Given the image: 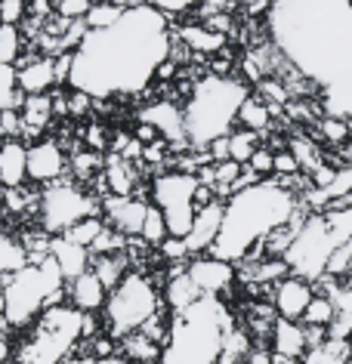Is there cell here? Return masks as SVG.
<instances>
[{"instance_id": "6da1fadb", "label": "cell", "mask_w": 352, "mask_h": 364, "mask_svg": "<svg viewBox=\"0 0 352 364\" xmlns=\"http://www.w3.org/2000/svg\"><path fill=\"white\" fill-rule=\"evenodd\" d=\"M266 28L282 59L315 87L324 114L352 124V0H272Z\"/></svg>"}, {"instance_id": "7a4b0ae2", "label": "cell", "mask_w": 352, "mask_h": 364, "mask_svg": "<svg viewBox=\"0 0 352 364\" xmlns=\"http://www.w3.org/2000/svg\"><path fill=\"white\" fill-rule=\"evenodd\" d=\"M174 59L170 16L146 4H130L105 28H87L71 50L68 84L90 99L139 96Z\"/></svg>"}, {"instance_id": "3957f363", "label": "cell", "mask_w": 352, "mask_h": 364, "mask_svg": "<svg viewBox=\"0 0 352 364\" xmlns=\"http://www.w3.org/2000/svg\"><path fill=\"white\" fill-rule=\"evenodd\" d=\"M297 213H300V198L278 179H260L247 188H238L225 198L223 225L210 257L235 266L254 259V253H263L269 235L287 225Z\"/></svg>"}, {"instance_id": "277c9868", "label": "cell", "mask_w": 352, "mask_h": 364, "mask_svg": "<svg viewBox=\"0 0 352 364\" xmlns=\"http://www.w3.org/2000/svg\"><path fill=\"white\" fill-rule=\"evenodd\" d=\"M235 327L223 296H201L174 312L158 364H223L225 333Z\"/></svg>"}, {"instance_id": "5b68a950", "label": "cell", "mask_w": 352, "mask_h": 364, "mask_svg": "<svg viewBox=\"0 0 352 364\" xmlns=\"http://www.w3.org/2000/svg\"><path fill=\"white\" fill-rule=\"evenodd\" d=\"M247 96L250 87L232 75H204L201 80H195L183 105L188 149H207L216 139L229 136L238 124V112Z\"/></svg>"}, {"instance_id": "8992f818", "label": "cell", "mask_w": 352, "mask_h": 364, "mask_svg": "<svg viewBox=\"0 0 352 364\" xmlns=\"http://www.w3.org/2000/svg\"><path fill=\"white\" fill-rule=\"evenodd\" d=\"M62 299H65V278L50 253L41 259H28L22 269L0 281V315L13 331H28L50 306Z\"/></svg>"}, {"instance_id": "52a82bcc", "label": "cell", "mask_w": 352, "mask_h": 364, "mask_svg": "<svg viewBox=\"0 0 352 364\" xmlns=\"http://www.w3.org/2000/svg\"><path fill=\"white\" fill-rule=\"evenodd\" d=\"M96 331L93 312H80L71 303H56L25 331L16 349V364H62L78 343L90 340Z\"/></svg>"}, {"instance_id": "ba28073f", "label": "cell", "mask_w": 352, "mask_h": 364, "mask_svg": "<svg viewBox=\"0 0 352 364\" xmlns=\"http://www.w3.org/2000/svg\"><path fill=\"white\" fill-rule=\"evenodd\" d=\"M161 303H164V296L158 294L155 281L142 272H127L108 290L102 321L114 340H124V336L142 331L149 321H155L161 315Z\"/></svg>"}, {"instance_id": "9c48e42d", "label": "cell", "mask_w": 352, "mask_h": 364, "mask_svg": "<svg viewBox=\"0 0 352 364\" xmlns=\"http://www.w3.org/2000/svg\"><path fill=\"white\" fill-rule=\"evenodd\" d=\"M337 250H340V241L334 238L328 216L309 213L300 229H297L284 259H287V266H291V275H300L306 281H312V284H319V281L328 275L331 257Z\"/></svg>"}, {"instance_id": "30bf717a", "label": "cell", "mask_w": 352, "mask_h": 364, "mask_svg": "<svg viewBox=\"0 0 352 364\" xmlns=\"http://www.w3.org/2000/svg\"><path fill=\"white\" fill-rule=\"evenodd\" d=\"M198 188L201 179L192 170H167L151 182V204L164 213L167 232L174 238H186L198 213Z\"/></svg>"}, {"instance_id": "8fae6325", "label": "cell", "mask_w": 352, "mask_h": 364, "mask_svg": "<svg viewBox=\"0 0 352 364\" xmlns=\"http://www.w3.org/2000/svg\"><path fill=\"white\" fill-rule=\"evenodd\" d=\"M99 213H102L99 201L75 182H50L38 198V220L47 235H65L71 225Z\"/></svg>"}, {"instance_id": "7c38bea8", "label": "cell", "mask_w": 352, "mask_h": 364, "mask_svg": "<svg viewBox=\"0 0 352 364\" xmlns=\"http://www.w3.org/2000/svg\"><path fill=\"white\" fill-rule=\"evenodd\" d=\"M186 272L188 278L195 281V287L201 290L204 296H223L229 294L232 284H235V262H225L220 257H210V253H204V257H192L186 262Z\"/></svg>"}, {"instance_id": "4fadbf2b", "label": "cell", "mask_w": 352, "mask_h": 364, "mask_svg": "<svg viewBox=\"0 0 352 364\" xmlns=\"http://www.w3.org/2000/svg\"><path fill=\"white\" fill-rule=\"evenodd\" d=\"M223 207H225L223 198H213V201H207L204 207H198L192 229H188V235L183 238L188 259L210 253V247L216 244V235H220V225H223Z\"/></svg>"}, {"instance_id": "5bb4252c", "label": "cell", "mask_w": 352, "mask_h": 364, "mask_svg": "<svg viewBox=\"0 0 352 364\" xmlns=\"http://www.w3.org/2000/svg\"><path fill=\"white\" fill-rule=\"evenodd\" d=\"M146 213H149V201L133 198V195H112L102 201V220L114 232L127 235V238H139Z\"/></svg>"}, {"instance_id": "9a60e30c", "label": "cell", "mask_w": 352, "mask_h": 364, "mask_svg": "<svg viewBox=\"0 0 352 364\" xmlns=\"http://www.w3.org/2000/svg\"><path fill=\"white\" fill-rule=\"evenodd\" d=\"M312 281H306L300 275H284L278 284H272V309L278 318H291V321H300L303 312L309 309L312 296H315Z\"/></svg>"}, {"instance_id": "2e32d148", "label": "cell", "mask_w": 352, "mask_h": 364, "mask_svg": "<svg viewBox=\"0 0 352 364\" xmlns=\"http://www.w3.org/2000/svg\"><path fill=\"white\" fill-rule=\"evenodd\" d=\"M65 173V151L56 139H38L28 145V179L38 186L59 182Z\"/></svg>"}, {"instance_id": "e0dca14e", "label": "cell", "mask_w": 352, "mask_h": 364, "mask_svg": "<svg viewBox=\"0 0 352 364\" xmlns=\"http://www.w3.org/2000/svg\"><path fill=\"white\" fill-rule=\"evenodd\" d=\"M142 124H151V127L158 130V136H164L167 142H174V145H188V142H186L183 105L170 102V99L151 102L146 112H142Z\"/></svg>"}, {"instance_id": "ac0fdd59", "label": "cell", "mask_w": 352, "mask_h": 364, "mask_svg": "<svg viewBox=\"0 0 352 364\" xmlns=\"http://www.w3.org/2000/svg\"><path fill=\"white\" fill-rule=\"evenodd\" d=\"M50 257L56 259V266L62 272V278H65V284H68V281H75L78 275H84V272L93 266V253H90V247L65 238V235H53Z\"/></svg>"}, {"instance_id": "d6986e66", "label": "cell", "mask_w": 352, "mask_h": 364, "mask_svg": "<svg viewBox=\"0 0 352 364\" xmlns=\"http://www.w3.org/2000/svg\"><path fill=\"white\" fill-rule=\"evenodd\" d=\"M65 294H68V303L75 309L96 315V312H102V306L108 299V287L102 284V278H99L93 269H87L84 275H78L75 281H68Z\"/></svg>"}, {"instance_id": "ffe728a7", "label": "cell", "mask_w": 352, "mask_h": 364, "mask_svg": "<svg viewBox=\"0 0 352 364\" xmlns=\"http://www.w3.org/2000/svg\"><path fill=\"white\" fill-rule=\"evenodd\" d=\"M0 182L4 188H22L28 182V145L22 139L0 142Z\"/></svg>"}, {"instance_id": "44dd1931", "label": "cell", "mask_w": 352, "mask_h": 364, "mask_svg": "<svg viewBox=\"0 0 352 364\" xmlns=\"http://www.w3.org/2000/svg\"><path fill=\"white\" fill-rule=\"evenodd\" d=\"M269 349L282 358H303L309 352L306 346V327L303 321H291V318H275L272 333H269Z\"/></svg>"}, {"instance_id": "7402d4cb", "label": "cell", "mask_w": 352, "mask_h": 364, "mask_svg": "<svg viewBox=\"0 0 352 364\" xmlns=\"http://www.w3.org/2000/svg\"><path fill=\"white\" fill-rule=\"evenodd\" d=\"M16 71H19V87L25 96H41L56 87V59H28Z\"/></svg>"}, {"instance_id": "603a6c76", "label": "cell", "mask_w": 352, "mask_h": 364, "mask_svg": "<svg viewBox=\"0 0 352 364\" xmlns=\"http://www.w3.org/2000/svg\"><path fill=\"white\" fill-rule=\"evenodd\" d=\"M176 38L183 41L186 50L192 53H204V56H216V53L225 50V34L207 28L204 22H192V25H183L176 31Z\"/></svg>"}, {"instance_id": "cb8c5ba5", "label": "cell", "mask_w": 352, "mask_h": 364, "mask_svg": "<svg viewBox=\"0 0 352 364\" xmlns=\"http://www.w3.org/2000/svg\"><path fill=\"white\" fill-rule=\"evenodd\" d=\"M201 296H204V294L195 287V281L188 278L186 266H183V269H176L174 275H170L167 287H164V303L170 306V312H183V309H188L192 303H198Z\"/></svg>"}, {"instance_id": "d4e9b609", "label": "cell", "mask_w": 352, "mask_h": 364, "mask_svg": "<svg viewBox=\"0 0 352 364\" xmlns=\"http://www.w3.org/2000/svg\"><path fill=\"white\" fill-rule=\"evenodd\" d=\"M22 114V133H41L53 117V99L47 93L41 96H25V102L19 108Z\"/></svg>"}, {"instance_id": "484cf974", "label": "cell", "mask_w": 352, "mask_h": 364, "mask_svg": "<svg viewBox=\"0 0 352 364\" xmlns=\"http://www.w3.org/2000/svg\"><path fill=\"white\" fill-rule=\"evenodd\" d=\"M238 127L254 130V133H266L269 127H272V108L266 105V99L250 93L245 99V105H241V112H238Z\"/></svg>"}, {"instance_id": "4316f807", "label": "cell", "mask_w": 352, "mask_h": 364, "mask_svg": "<svg viewBox=\"0 0 352 364\" xmlns=\"http://www.w3.org/2000/svg\"><path fill=\"white\" fill-rule=\"evenodd\" d=\"M124 355H127L130 361H139V364H158L161 358V343L158 340H151L149 333H130V336H124Z\"/></svg>"}, {"instance_id": "83f0119b", "label": "cell", "mask_w": 352, "mask_h": 364, "mask_svg": "<svg viewBox=\"0 0 352 364\" xmlns=\"http://www.w3.org/2000/svg\"><path fill=\"white\" fill-rule=\"evenodd\" d=\"M105 182L112 195H133V170L124 154H112L105 164Z\"/></svg>"}, {"instance_id": "f1b7e54d", "label": "cell", "mask_w": 352, "mask_h": 364, "mask_svg": "<svg viewBox=\"0 0 352 364\" xmlns=\"http://www.w3.org/2000/svg\"><path fill=\"white\" fill-rule=\"evenodd\" d=\"M28 262V250H25L22 241H16L13 235L0 232V281L6 275H13L16 269H22Z\"/></svg>"}, {"instance_id": "f546056e", "label": "cell", "mask_w": 352, "mask_h": 364, "mask_svg": "<svg viewBox=\"0 0 352 364\" xmlns=\"http://www.w3.org/2000/svg\"><path fill=\"white\" fill-rule=\"evenodd\" d=\"M25 93L19 87V71L16 65H4L0 62V112H10V108H22Z\"/></svg>"}, {"instance_id": "4dcf8cb0", "label": "cell", "mask_w": 352, "mask_h": 364, "mask_svg": "<svg viewBox=\"0 0 352 364\" xmlns=\"http://www.w3.org/2000/svg\"><path fill=\"white\" fill-rule=\"evenodd\" d=\"M260 136H263V133L245 130V127H235V130L229 133V158L238 161V164H247L250 158H254V151L263 145Z\"/></svg>"}, {"instance_id": "1f68e13d", "label": "cell", "mask_w": 352, "mask_h": 364, "mask_svg": "<svg viewBox=\"0 0 352 364\" xmlns=\"http://www.w3.org/2000/svg\"><path fill=\"white\" fill-rule=\"evenodd\" d=\"M334 318H337V306H334V299H331L328 294H319V290H315L312 303H309V309L303 312L300 321L309 324V327H328V331H331Z\"/></svg>"}, {"instance_id": "d6a6232c", "label": "cell", "mask_w": 352, "mask_h": 364, "mask_svg": "<svg viewBox=\"0 0 352 364\" xmlns=\"http://www.w3.org/2000/svg\"><path fill=\"white\" fill-rule=\"evenodd\" d=\"M349 340H328L319 349H309L300 358V364H346Z\"/></svg>"}, {"instance_id": "836d02e7", "label": "cell", "mask_w": 352, "mask_h": 364, "mask_svg": "<svg viewBox=\"0 0 352 364\" xmlns=\"http://www.w3.org/2000/svg\"><path fill=\"white\" fill-rule=\"evenodd\" d=\"M124 10H127V4H117V0H93V6H90L84 25L87 28H105V25L121 19Z\"/></svg>"}, {"instance_id": "e575fe53", "label": "cell", "mask_w": 352, "mask_h": 364, "mask_svg": "<svg viewBox=\"0 0 352 364\" xmlns=\"http://www.w3.org/2000/svg\"><path fill=\"white\" fill-rule=\"evenodd\" d=\"M90 269H93L96 275L102 278V284H105L108 290H112L117 281L127 275V272H124V257H121V253H105V257H96Z\"/></svg>"}, {"instance_id": "d590c367", "label": "cell", "mask_w": 352, "mask_h": 364, "mask_svg": "<svg viewBox=\"0 0 352 364\" xmlns=\"http://www.w3.org/2000/svg\"><path fill=\"white\" fill-rule=\"evenodd\" d=\"M19 56H22L19 25H4L0 22V62H4V65H16V59Z\"/></svg>"}, {"instance_id": "8d00e7d4", "label": "cell", "mask_w": 352, "mask_h": 364, "mask_svg": "<svg viewBox=\"0 0 352 364\" xmlns=\"http://www.w3.org/2000/svg\"><path fill=\"white\" fill-rule=\"evenodd\" d=\"M167 235H170V232H167L164 213H161L155 204H149V213H146V223H142V232H139V238L146 241V244H155V247H161Z\"/></svg>"}, {"instance_id": "74e56055", "label": "cell", "mask_w": 352, "mask_h": 364, "mask_svg": "<svg viewBox=\"0 0 352 364\" xmlns=\"http://www.w3.org/2000/svg\"><path fill=\"white\" fill-rule=\"evenodd\" d=\"M102 229H105V220L102 216H87V220H80L78 225H71V229L65 232V238H71V241H78V244H84V247H90L99 235H102Z\"/></svg>"}, {"instance_id": "f35d334b", "label": "cell", "mask_w": 352, "mask_h": 364, "mask_svg": "<svg viewBox=\"0 0 352 364\" xmlns=\"http://www.w3.org/2000/svg\"><path fill=\"white\" fill-rule=\"evenodd\" d=\"M319 133H321V139H324V142L343 145V142L349 139V133H352V124H349V121H343V117L324 114L321 121H319Z\"/></svg>"}, {"instance_id": "ab89813d", "label": "cell", "mask_w": 352, "mask_h": 364, "mask_svg": "<svg viewBox=\"0 0 352 364\" xmlns=\"http://www.w3.org/2000/svg\"><path fill=\"white\" fill-rule=\"evenodd\" d=\"M287 149L294 151V158L300 161V167H306V173H312L321 164V154L315 149V142H309V139H291Z\"/></svg>"}, {"instance_id": "60d3db41", "label": "cell", "mask_w": 352, "mask_h": 364, "mask_svg": "<svg viewBox=\"0 0 352 364\" xmlns=\"http://www.w3.org/2000/svg\"><path fill=\"white\" fill-rule=\"evenodd\" d=\"M247 167L254 170L260 179H272L275 176V151L269 149V145H260L254 151V158L247 161Z\"/></svg>"}, {"instance_id": "b9f144b4", "label": "cell", "mask_w": 352, "mask_h": 364, "mask_svg": "<svg viewBox=\"0 0 352 364\" xmlns=\"http://www.w3.org/2000/svg\"><path fill=\"white\" fill-rule=\"evenodd\" d=\"M328 216V225L334 232V238L340 241V247L352 238V207H346V210H334V213H324Z\"/></svg>"}, {"instance_id": "7bdbcfd3", "label": "cell", "mask_w": 352, "mask_h": 364, "mask_svg": "<svg viewBox=\"0 0 352 364\" xmlns=\"http://www.w3.org/2000/svg\"><path fill=\"white\" fill-rule=\"evenodd\" d=\"M117 4H146V6H155V10L167 13V16H179V13H188L198 0H117Z\"/></svg>"}, {"instance_id": "ee69618b", "label": "cell", "mask_w": 352, "mask_h": 364, "mask_svg": "<svg viewBox=\"0 0 352 364\" xmlns=\"http://www.w3.org/2000/svg\"><path fill=\"white\" fill-rule=\"evenodd\" d=\"M90 6H93V0H59V4H56V13H59L65 22H78V19H87Z\"/></svg>"}, {"instance_id": "f6af8a7d", "label": "cell", "mask_w": 352, "mask_h": 364, "mask_svg": "<svg viewBox=\"0 0 352 364\" xmlns=\"http://www.w3.org/2000/svg\"><path fill=\"white\" fill-rule=\"evenodd\" d=\"M28 16V0H0V22L19 25Z\"/></svg>"}, {"instance_id": "bcb514c9", "label": "cell", "mask_w": 352, "mask_h": 364, "mask_svg": "<svg viewBox=\"0 0 352 364\" xmlns=\"http://www.w3.org/2000/svg\"><path fill=\"white\" fill-rule=\"evenodd\" d=\"M300 173H303V167H300V161L294 158V151H291V149L275 151V176H278V179L300 176Z\"/></svg>"}, {"instance_id": "7dc6e473", "label": "cell", "mask_w": 352, "mask_h": 364, "mask_svg": "<svg viewBox=\"0 0 352 364\" xmlns=\"http://www.w3.org/2000/svg\"><path fill=\"white\" fill-rule=\"evenodd\" d=\"M161 253H164L170 262H183V259H188L183 238H174V235H167V238H164V244H161Z\"/></svg>"}, {"instance_id": "c3c4849f", "label": "cell", "mask_w": 352, "mask_h": 364, "mask_svg": "<svg viewBox=\"0 0 352 364\" xmlns=\"http://www.w3.org/2000/svg\"><path fill=\"white\" fill-rule=\"evenodd\" d=\"M238 364H272V349L269 346H254Z\"/></svg>"}, {"instance_id": "681fc988", "label": "cell", "mask_w": 352, "mask_h": 364, "mask_svg": "<svg viewBox=\"0 0 352 364\" xmlns=\"http://www.w3.org/2000/svg\"><path fill=\"white\" fill-rule=\"evenodd\" d=\"M56 59V84H68V75H71V53H59Z\"/></svg>"}, {"instance_id": "f907efd6", "label": "cell", "mask_w": 352, "mask_h": 364, "mask_svg": "<svg viewBox=\"0 0 352 364\" xmlns=\"http://www.w3.org/2000/svg\"><path fill=\"white\" fill-rule=\"evenodd\" d=\"M204 6V13H229L235 6V0H198Z\"/></svg>"}, {"instance_id": "816d5d0a", "label": "cell", "mask_w": 352, "mask_h": 364, "mask_svg": "<svg viewBox=\"0 0 352 364\" xmlns=\"http://www.w3.org/2000/svg\"><path fill=\"white\" fill-rule=\"evenodd\" d=\"M62 364H96V355L93 352H84V349H75Z\"/></svg>"}, {"instance_id": "f5cc1de1", "label": "cell", "mask_w": 352, "mask_h": 364, "mask_svg": "<svg viewBox=\"0 0 352 364\" xmlns=\"http://www.w3.org/2000/svg\"><path fill=\"white\" fill-rule=\"evenodd\" d=\"M13 358H16V355H13V343L4 336V331H0V364H10Z\"/></svg>"}, {"instance_id": "db71d44e", "label": "cell", "mask_w": 352, "mask_h": 364, "mask_svg": "<svg viewBox=\"0 0 352 364\" xmlns=\"http://www.w3.org/2000/svg\"><path fill=\"white\" fill-rule=\"evenodd\" d=\"M96 364H133L130 358H127V355H105V358H96Z\"/></svg>"}, {"instance_id": "11a10c76", "label": "cell", "mask_w": 352, "mask_h": 364, "mask_svg": "<svg viewBox=\"0 0 352 364\" xmlns=\"http://www.w3.org/2000/svg\"><path fill=\"white\" fill-rule=\"evenodd\" d=\"M346 364H352V340H349V355H346Z\"/></svg>"}, {"instance_id": "9f6ffc18", "label": "cell", "mask_w": 352, "mask_h": 364, "mask_svg": "<svg viewBox=\"0 0 352 364\" xmlns=\"http://www.w3.org/2000/svg\"><path fill=\"white\" fill-rule=\"evenodd\" d=\"M47 4H59V0H47Z\"/></svg>"}, {"instance_id": "6f0895ef", "label": "cell", "mask_w": 352, "mask_h": 364, "mask_svg": "<svg viewBox=\"0 0 352 364\" xmlns=\"http://www.w3.org/2000/svg\"><path fill=\"white\" fill-rule=\"evenodd\" d=\"M0 188H4V182H0Z\"/></svg>"}]
</instances>
